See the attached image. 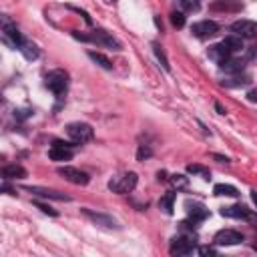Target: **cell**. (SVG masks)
Listing matches in <instances>:
<instances>
[{
    "label": "cell",
    "instance_id": "obj_37",
    "mask_svg": "<svg viewBox=\"0 0 257 257\" xmlns=\"http://www.w3.org/2000/svg\"><path fill=\"white\" fill-rule=\"evenodd\" d=\"M213 159H217L219 163H229V159L227 157H221V155H213Z\"/></svg>",
    "mask_w": 257,
    "mask_h": 257
},
{
    "label": "cell",
    "instance_id": "obj_40",
    "mask_svg": "<svg viewBox=\"0 0 257 257\" xmlns=\"http://www.w3.org/2000/svg\"><path fill=\"white\" fill-rule=\"evenodd\" d=\"M155 24H157V28H161V30H163V22H161V18H159V16H155Z\"/></svg>",
    "mask_w": 257,
    "mask_h": 257
},
{
    "label": "cell",
    "instance_id": "obj_19",
    "mask_svg": "<svg viewBox=\"0 0 257 257\" xmlns=\"http://www.w3.org/2000/svg\"><path fill=\"white\" fill-rule=\"evenodd\" d=\"M213 193H215L217 197H239L237 187L227 185V183H219V185H215V187H213Z\"/></svg>",
    "mask_w": 257,
    "mask_h": 257
},
{
    "label": "cell",
    "instance_id": "obj_10",
    "mask_svg": "<svg viewBox=\"0 0 257 257\" xmlns=\"http://www.w3.org/2000/svg\"><path fill=\"white\" fill-rule=\"evenodd\" d=\"M231 30L237 36H241V38H255L257 36V22L247 20V18H241V20H235L231 24Z\"/></svg>",
    "mask_w": 257,
    "mask_h": 257
},
{
    "label": "cell",
    "instance_id": "obj_24",
    "mask_svg": "<svg viewBox=\"0 0 257 257\" xmlns=\"http://www.w3.org/2000/svg\"><path fill=\"white\" fill-rule=\"evenodd\" d=\"M213 10H241V4L235 0H219L215 4H211Z\"/></svg>",
    "mask_w": 257,
    "mask_h": 257
},
{
    "label": "cell",
    "instance_id": "obj_6",
    "mask_svg": "<svg viewBox=\"0 0 257 257\" xmlns=\"http://www.w3.org/2000/svg\"><path fill=\"white\" fill-rule=\"evenodd\" d=\"M48 157L52 161H70L74 157V145L64 141H54L48 149Z\"/></svg>",
    "mask_w": 257,
    "mask_h": 257
},
{
    "label": "cell",
    "instance_id": "obj_36",
    "mask_svg": "<svg viewBox=\"0 0 257 257\" xmlns=\"http://www.w3.org/2000/svg\"><path fill=\"white\" fill-rule=\"evenodd\" d=\"M215 110H217L219 114H225V112H227V110L223 108V104H219V102H215Z\"/></svg>",
    "mask_w": 257,
    "mask_h": 257
},
{
    "label": "cell",
    "instance_id": "obj_18",
    "mask_svg": "<svg viewBox=\"0 0 257 257\" xmlns=\"http://www.w3.org/2000/svg\"><path fill=\"white\" fill-rule=\"evenodd\" d=\"M18 50L22 52V56H24L26 60H34V58H38V54H40L38 46H36L32 40H24V42H22V46H20Z\"/></svg>",
    "mask_w": 257,
    "mask_h": 257
},
{
    "label": "cell",
    "instance_id": "obj_16",
    "mask_svg": "<svg viewBox=\"0 0 257 257\" xmlns=\"http://www.w3.org/2000/svg\"><path fill=\"white\" fill-rule=\"evenodd\" d=\"M221 215L223 217H229V219H247L249 217V211L243 205H229V207H223L221 209Z\"/></svg>",
    "mask_w": 257,
    "mask_h": 257
},
{
    "label": "cell",
    "instance_id": "obj_20",
    "mask_svg": "<svg viewBox=\"0 0 257 257\" xmlns=\"http://www.w3.org/2000/svg\"><path fill=\"white\" fill-rule=\"evenodd\" d=\"M175 193L173 191H169V193H165L161 199H159V207H161V211L163 213H167V215H171L173 213V209H175Z\"/></svg>",
    "mask_w": 257,
    "mask_h": 257
},
{
    "label": "cell",
    "instance_id": "obj_1",
    "mask_svg": "<svg viewBox=\"0 0 257 257\" xmlns=\"http://www.w3.org/2000/svg\"><path fill=\"white\" fill-rule=\"evenodd\" d=\"M74 38L82 40V42H94V44H100V46H106V48H112V50H120V42L106 30H94L90 34H78V32H72Z\"/></svg>",
    "mask_w": 257,
    "mask_h": 257
},
{
    "label": "cell",
    "instance_id": "obj_13",
    "mask_svg": "<svg viewBox=\"0 0 257 257\" xmlns=\"http://www.w3.org/2000/svg\"><path fill=\"white\" fill-rule=\"evenodd\" d=\"M187 215H189V219L193 221V223H201V221H205L207 217H209V209L205 207V205H201V203H191V201H187Z\"/></svg>",
    "mask_w": 257,
    "mask_h": 257
},
{
    "label": "cell",
    "instance_id": "obj_30",
    "mask_svg": "<svg viewBox=\"0 0 257 257\" xmlns=\"http://www.w3.org/2000/svg\"><path fill=\"white\" fill-rule=\"evenodd\" d=\"M151 155H153V151H151V147H147V145H141L139 151H137V159H139V161H145V159H149Z\"/></svg>",
    "mask_w": 257,
    "mask_h": 257
},
{
    "label": "cell",
    "instance_id": "obj_42",
    "mask_svg": "<svg viewBox=\"0 0 257 257\" xmlns=\"http://www.w3.org/2000/svg\"><path fill=\"white\" fill-rule=\"evenodd\" d=\"M255 251H257V245H255Z\"/></svg>",
    "mask_w": 257,
    "mask_h": 257
},
{
    "label": "cell",
    "instance_id": "obj_15",
    "mask_svg": "<svg viewBox=\"0 0 257 257\" xmlns=\"http://www.w3.org/2000/svg\"><path fill=\"white\" fill-rule=\"evenodd\" d=\"M209 58L211 60H215L217 64H221V62H225L227 58H231V50L223 44V42H219V44H213L211 48H209Z\"/></svg>",
    "mask_w": 257,
    "mask_h": 257
},
{
    "label": "cell",
    "instance_id": "obj_31",
    "mask_svg": "<svg viewBox=\"0 0 257 257\" xmlns=\"http://www.w3.org/2000/svg\"><path fill=\"white\" fill-rule=\"evenodd\" d=\"M34 205H36L42 213H46V215H50V217H56V215H58V211H54L52 207H48V205H44V203H40V201H34Z\"/></svg>",
    "mask_w": 257,
    "mask_h": 257
},
{
    "label": "cell",
    "instance_id": "obj_26",
    "mask_svg": "<svg viewBox=\"0 0 257 257\" xmlns=\"http://www.w3.org/2000/svg\"><path fill=\"white\" fill-rule=\"evenodd\" d=\"M153 52H155L157 60L161 62V66H163L165 70H171V66H169V58H167V54H165L163 46H161V44H153Z\"/></svg>",
    "mask_w": 257,
    "mask_h": 257
},
{
    "label": "cell",
    "instance_id": "obj_32",
    "mask_svg": "<svg viewBox=\"0 0 257 257\" xmlns=\"http://www.w3.org/2000/svg\"><path fill=\"white\" fill-rule=\"evenodd\" d=\"M32 114V110H28V108H24V110H16L14 112V116L18 118V120H22V118H26V116H30Z\"/></svg>",
    "mask_w": 257,
    "mask_h": 257
},
{
    "label": "cell",
    "instance_id": "obj_23",
    "mask_svg": "<svg viewBox=\"0 0 257 257\" xmlns=\"http://www.w3.org/2000/svg\"><path fill=\"white\" fill-rule=\"evenodd\" d=\"M221 66V70H225V72H241L243 70V60H237V58H227L225 62H221L219 64Z\"/></svg>",
    "mask_w": 257,
    "mask_h": 257
},
{
    "label": "cell",
    "instance_id": "obj_2",
    "mask_svg": "<svg viewBox=\"0 0 257 257\" xmlns=\"http://www.w3.org/2000/svg\"><path fill=\"white\" fill-rule=\"evenodd\" d=\"M44 84H46V88H48L52 94L60 96V94L66 92V86H68V74H66L64 70H60V68L50 70V72L44 76Z\"/></svg>",
    "mask_w": 257,
    "mask_h": 257
},
{
    "label": "cell",
    "instance_id": "obj_9",
    "mask_svg": "<svg viewBox=\"0 0 257 257\" xmlns=\"http://www.w3.org/2000/svg\"><path fill=\"white\" fill-rule=\"evenodd\" d=\"M213 241H215V245H225V247L239 245V243H243V233L235 231V229H221V231L215 233Z\"/></svg>",
    "mask_w": 257,
    "mask_h": 257
},
{
    "label": "cell",
    "instance_id": "obj_34",
    "mask_svg": "<svg viewBox=\"0 0 257 257\" xmlns=\"http://www.w3.org/2000/svg\"><path fill=\"white\" fill-rule=\"evenodd\" d=\"M247 100L249 102H257V88H253V90L247 92Z\"/></svg>",
    "mask_w": 257,
    "mask_h": 257
},
{
    "label": "cell",
    "instance_id": "obj_12",
    "mask_svg": "<svg viewBox=\"0 0 257 257\" xmlns=\"http://www.w3.org/2000/svg\"><path fill=\"white\" fill-rule=\"evenodd\" d=\"M28 193L36 195V197H44V199H54V201H70L68 195L60 193V191H54V189H46V187H24Z\"/></svg>",
    "mask_w": 257,
    "mask_h": 257
},
{
    "label": "cell",
    "instance_id": "obj_41",
    "mask_svg": "<svg viewBox=\"0 0 257 257\" xmlns=\"http://www.w3.org/2000/svg\"><path fill=\"white\" fill-rule=\"evenodd\" d=\"M106 2H116V0H106Z\"/></svg>",
    "mask_w": 257,
    "mask_h": 257
},
{
    "label": "cell",
    "instance_id": "obj_11",
    "mask_svg": "<svg viewBox=\"0 0 257 257\" xmlns=\"http://www.w3.org/2000/svg\"><path fill=\"white\" fill-rule=\"evenodd\" d=\"M191 32L197 38H209V36H215L219 32V24L215 20H199L191 26Z\"/></svg>",
    "mask_w": 257,
    "mask_h": 257
},
{
    "label": "cell",
    "instance_id": "obj_7",
    "mask_svg": "<svg viewBox=\"0 0 257 257\" xmlns=\"http://www.w3.org/2000/svg\"><path fill=\"white\" fill-rule=\"evenodd\" d=\"M58 175L62 179H66L68 183H72V185H88V181H90L88 173H84V171H80L76 167H70V165L58 167Z\"/></svg>",
    "mask_w": 257,
    "mask_h": 257
},
{
    "label": "cell",
    "instance_id": "obj_38",
    "mask_svg": "<svg viewBox=\"0 0 257 257\" xmlns=\"http://www.w3.org/2000/svg\"><path fill=\"white\" fill-rule=\"evenodd\" d=\"M157 179H159V181H167V173H165V171H159V173H157Z\"/></svg>",
    "mask_w": 257,
    "mask_h": 257
},
{
    "label": "cell",
    "instance_id": "obj_28",
    "mask_svg": "<svg viewBox=\"0 0 257 257\" xmlns=\"http://www.w3.org/2000/svg\"><path fill=\"white\" fill-rule=\"evenodd\" d=\"M171 22H173L175 28H183V26H185V14L179 12V10L171 12Z\"/></svg>",
    "mask_w": 257,
    "mask_h": 257
},
{
    "label": "cell",
    "instance_id": "obj_35",
    "mask_svg": "<svg viewBox=\"0 0 257 257\" xmlns=\"http://www.w3.org/2000/svg\"><path fill=\"white\" fill-rule=\"evenodd\" d=\"M181 4L185 8H197V2H191V0H181Z\"/></svg>",
    "mask_w": 257,
    "mask_h": 257
},
{
    "label": "cell",
    "instance_id": "obj_5",
    "mask_svg": "<svg viewBox=\"0 0 257 257\" xmlns=\"http://www.w3.org/2000/svg\"><path fill=\"white\" fill-rule=\"evenodd\" d=\"M195 249V239L193 235H177L171 239L169 245V253L171 255H189Z\"/></svg>",
    "mask_w": 257,
    "mask_h": 257
},
{
    "label": "cell",
    "instance_id": "obj_43",
    "mask_svg": "<svg viewBox=\"0 0 257 257\" xmlns=\"http://www.w3.org/2000/svg\"><path fill=\"white\" fill-rule=\"evenodd\" d=\"M255 52H257V46H255Z\"/></svg>",
    "mask_w": 257,
    "mask_h": 257
},
{
    "label": "cell",
    "instance_id": "obj_14",
    "mask_svg": "<svg viewBox=\"0 0 257 257\" xmlns=\"http://www.w3.org/2000/svg\"><path fill=\"white\" fill-rule=\"evenodd\" d=\"M80 211H82V215H84V217H88L92 223H96V225H100V227H108V229L118 227V225H116V221H114L110 215H104V213H94V211H90V209H80Z\"/></svg>",
    "mask_w": 257,
    "mask_h": 257
},
{
    "label": "cell",
    "instance_id": "obj_22",
    "mask_svg": "<svg viewBox=\"0 0 257 257\" xmlns=\"http://www.w3.org/2000/svg\"><path fill=\"white\" fill-rule=\"evenodd\" d=\"M88 58H90L92 62H96L100 68H104V70H110V68H112V62H110V60H108V56H104L102 52L88 50Z\"/></svg>",
    "mask_w": 257,
    "mask_h": 257
},
{
    "label": "cell",
    "instance_id": "obj_4",
    "mask_svg": "<svg viewBox=\"0 0 257 257\" xmlns=\"http://www.w3.org/2000/svg\"><path fill=\"white\" fill-rule=\"evenodd\" d=\"M66 135L72 139V143L82 145V143H88L92 139L94 131L88 122H68L66 124Z\"/></svg>",
    "mask_w": 257,
    "mask_h": 257
},
{
    "label": "cell",
    "instance_id": "obj_39",
    "mask_svg": "<svg viewBox=\"0 0 257 257\" xmlns=\"http://www.w3.org/2000/svg\"><path fill=\"white\" fill-rule=\"evenodd\" d=\"M251 201H253V205L257 207V191H251Z\"/></svg>",
    "mask_w": 257,
    "mask_h": 257
},
{
    "label": "cell",
    "instance_id": "obj_3",
    "mask_svg": "<svg viewBox=\"0 0 257 257\" xmlns=\"http://www.w3.org/2000/svg\"><path fill=\"white\" fill-rule=\"evenodd\" d=\"M137 183H139L137 173L128 171V173H122V175H118V177L110 179V181H108V189H110L112 193L122 195V193H131V191L137 187Z\"/></svg>",
    "mask_w": 257,
    "mask_h": 257
},
{
    "label": "cell",
    "instance_id": "obj_21",
    "mask_svg": "<svg viewBox=\"0 0 257 257\" xmlns=\"http://www.w3.org/2000/svg\"><path fill=\"white\" fill-rule=\"evenodd\" d=\"M229 50H231V54H235V52H241L243 50V38L241 36H225L223 40H221Z\"/></svg>",
    "mask_w": 257,
    "mask_h": 257
},
{
    "label": "cell",
    "instance_id": "obj_29",
    "mask_svg": "<svg viewBox=\"0 0 257 257\" xmlns=\"http://www.w3.org/2000/svg\"><path fill=\"white\" fill-rule=\"evenodd\" d=\"M247 82H249L247 76H243L241 80H239V78H229V80H223V86L231 88V86H243V84H247Z\"/></svg>",
    "mask_w": 257,
    "mask_h": 257
},
{
    "label": "cell",
    "instance_id": "obj_8",
    "mask_svg": "<svg viewBox=\"0 0 257 257\" xmlns=\"http://www.w3.org/2000/svg\"><path fill=\"white\" fill-rule=\"evenodd\" d=\"M2 36H4V42H6V44H10L12 48H20V46H22V42H24V38H22V34H20V30H18V26H16L14 22H10L8 18L4 20Z\"/></svg>",
    "mask_w": 257,
    "mask_h": 257
},
{
    "label": "cell",
    "instance_id": "obj_17",
    "mask_svg": "<svg viewBox=\"0 0 257 257\" xmlns=\"http://www.w3.org/2000/svg\"><path fill=\"white\" fill-rule=\"evenodd\" d=\"M2 177L4 179H24L26 177V169L22 165H6L2 169Z\"/></svg>",
    "mask_w": 257,
    "mask_h": 257
},
{
    "label": "cell",
    "instance_id": "obj_25",
    "mask_svg": "<svg viewBox=\"0 0 257 257\" xmlns=\"http://www.w3.org/2000/svg\"><path fill=\"white\" fill-rule=\"evenodd\" d=\"M187 173H191V175H199V177H203L205 181L211 179V171H209L207 167H203V165H187Z\"/></svg>",
    "mask_w": 257,
    "mask_h": 257
},
{
    "label": "cell",
    "instance_id": "obj_27",
    "mask_svg": "<svg viewBox=\"0 0 257 257\" xmlns=\"http://www.w3.org/2000/svg\"><path fill=\"white\" fill-rule=\"evenodd\" d=\"M171 183H173V187H177V189H187V185H189V179L185 177V175H171Z\"/></svg>",
    "mask_w": 257,
    "mask_h": 257
},
{
    "label": "cell",
    "instance_id": "obj_33",
    "mask_svg": "<svg viewBox=\"0 0 257 257\" xmlns=\"http://www.w3.org/2000/svg\"><path fill=\"white\" fill-rule=\"evenodd\" d=\"M199 253H201V255H217V249H215V247H201Z\"/></svg>",
    "mask_w": 257,
    "mask_h": 257
}]
</instances>
